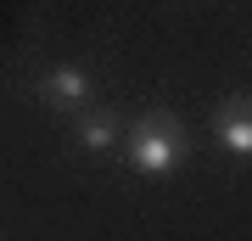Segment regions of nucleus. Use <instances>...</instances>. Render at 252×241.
Wrapping results in <instances>:
<instances>
[{
	"label": "nucleus",
	"instance_id": "f257e3e1",
	"mask_svg": "<svg viewBox=\"0 0 252 241\" xmlns=\"http://www.w3.org/2000/svg\"><path fill=\"white\" fill-rule=\"evenodd\" d=\"M118 152L140 179H174L190 163V135L174 112H140V118H124Z\"/></svg>",
	"mask_w": 252,
	"mask_h": 241
},
{
	"label": "nucleus",
	"instance_id": "f03ea898",
	"mask_svg": "<svg viewBox=\"0 0 252 241\" xmlns=\"http://www.w3.org/2000/svg\"><path fill=\"white\" fill-rule=\"evenodd\" d=\"M34 101L51 112H79L95 101V73L84 62H51L45 73L34 79Z\"/></svg>",
	"mask_w": 252,
	"mask_h": 241
},
{
	"label": "nucleus",
	"instance_id": "7ed1b4c3",
	"mask_svg": "<svg viewBox=\"0 0 252 241\" xmlns=\"http://www.w3.org/2000/svg\"><path fill=\"white\" fill-rule=\"evenodd\" d=\"M73 124H67V146L79 157H112L118 152V140H124V118H118L112 107H79V112H67Z\"/></svg>",
	"mask_w": 252,
	"mask_h": 241
},
{
	"label": "nucleus",
	"instance_id": "20e7f679",
	"mask_svg": "<svg viewBox=\"0 0 252 241\" xmlns=\"http://www.w3.org/2000/svg\"><path fill=\"white\" fill-rule=\"evenodd\" d=\"M207 135H213V146H219L224 157L247 163V157H252V107H247V96H230L224 107L213 112Z\"/></svg>",
	"mask_w": 252,
	"mask_h": 241
}]
</instances>
